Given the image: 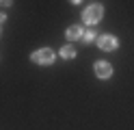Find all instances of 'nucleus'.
Returning <instances> with one entry per match:
<instances>
[{
  "mask_svg": "<svg viewBox=\"0 0 134 130\" xmlns=\"http://www.w3.org/2000/svg\"><path fill=\"white\" fill-rule=\"evenodd\" d=\"M102 15H104L102 4H91V7L85 9V13H82V20L89 22V24H97L99 20H102Z\"/></svg>",
  "mask_w": 134,
  "mask_h": 130,
  "instance_id": "1",
  "label": "nucleus"
},
{
  "mask_svg": "<svg viewBox=\"0 0 134 130\" xmlns=\"http://www.w3.org/2000/svg\"><path fill=\"white\" fill-rule=\"evenodd\" d=\"M30 59L35 61V63H39V65H48V63H52V61H54V52L50 50V48H41L37 52H32Z\"/></svg>",
  "mask_w": 134,
  "mask_h": 130,
  "instance_id": "2",
  "label": "nucleus"
},
{
  "mask_svg": "<svg viewBox=\"0 0 134 130\" xmlns=\"http://www.w3.org/2000/svg\"><path fill=\"white\" fill-rule=\"evenodd\" d=\"M97 46L102 50H106V52H113L117 46H119V41H117L113 35H102V37H97Z\"/></svg>",
  "mask_w": 134,
  "mask_h": 130,
  "instance_id": "3",
  "label": "nucleus"
},
{
  "mask_svg": "<svg viewBox=\"0 0 134 130\" xmlns=\"http://www.w3.org/2000/svg\"><path fill=\"white\" fill-rule=\"evenodd\" d=\"M113 74V65L106 63V61H99V63H95V76L97 78H110Z\"/></svg>",
  "mask_w": 134,
  "mask_h": 130,
  "instance_id": "4",
  "label": "nucleus"
},
{
  "mask_svg": "<svg viewBox=\"0 0 134 130\" xmlns=\"http://www.w3.org/2000/svg\"><path fill=\"white\" fill-rule=\"evenodd\" d=\"M82 26H71V28H67V39H82Z\"/></svg>",
  "mask_w": 134,
  "mask_h": 130,
  "instance_id": "5",
  "label": "nucleus"
},
{
  "mask_svg": "<svg viewBox=\"0 0 134 130\" xmlns=\"http://www.w3.org/2000/svg\"><path fill=\"white\" fill-rule=\"evenodd\" d=\"M61 56L63 59H74V56H76V48H74V46H63Z\"/></svg>",
  "mask_w": 134,
  "mask_h": 130,
  "instance_id": "6",
  "label": "nucleus"
},
{
  "mask_svg": "<svg viewBox=\"0 0 134 130\" xmlns=\"http://www.w3.org/2000/svg\"><path fill=\"white\" fill-rule=\"evenodd\" d=\"M95 37H97V35H95V30H87L85 35H82V41H85V43H91Z\"/></svg>",
  "mask_w": 134,
  "mask_h": 130,
  "instance_id": "7",
  "label": "nucleus"
}]
</instances>
